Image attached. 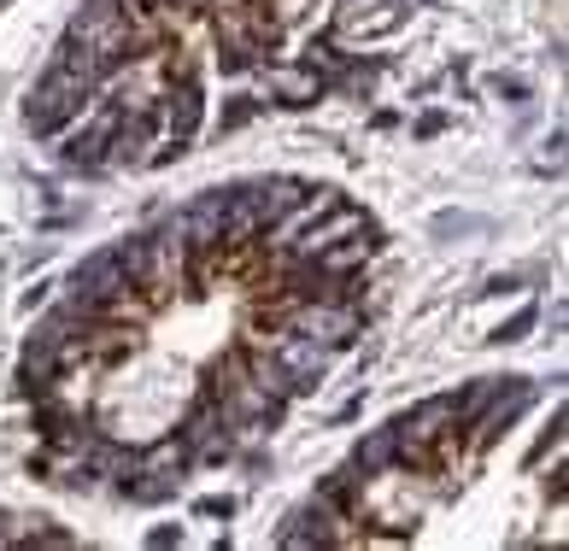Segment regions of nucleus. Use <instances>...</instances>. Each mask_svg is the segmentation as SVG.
I'll use <instances>...</instances> for the list:
<instances>
[{
  "instance_id": "nucleus-1",
  "label": "nucleus",
  "mask_w": 569,
  "mask_h": 551,
  "mask_svg": "<svg viewBox=\"0 0 569 551\" xmlns=\"http://www.w3.org/2000/svg\"><path fill=\"white\" fill-rule=\"evenodd\" d=\"M188 264H194V252L177 236H164V229L136 241V288L153 300V311H164L177 293H188Z\"/></svg>"
},
{
  "instance_id": "nucleus-2",
  "label": "nucleus",
  "mask_w": 569,
  "mask_h": 551,
  "mask_svg": "<svg viewBox=\"0 0 569 551\" xmlns=\"http://www.w3.org/2000/svg\"><path fill=\"white\" fill-rule=\"evenodd\" d=\"M71 41L89 48L107 71H118L123 59H136V30H130V18L118 12V0H89V7L71 18Z\"/></svg>"
},
{
  "instance_id": "nucleus-3",
  "label": "nucleus",
  "mask_w": 569,
  "mask_h": 551,
  "mask_svg": "<svg viewBox=\"0 0 569 551\" xmlns=\"http://www.w3.org/2000/svg\"><path fill=\"white\" fill-rule=\"evenodd\" d=\"M89 100H94V89H89L77 71L48 66L41 89L30 94V130H36V136H66L71 123L82 118V106H89Z\"/></svg>"
},
{
  "instance_id": "nucleus-4",
  "label": "nucleus",
  "mask_w": 569,
  "mask_h": 551,
  "mask_svg": "<svg viewBox=\"0 0 569 551\" xmlns=\"http://www.w3.org/2000/svg\"><path fill=\"white\" fill-rule=\"evenodd\" d=\"M282 323L293 334H311V341L329 347V352H341V347H352L358 334H365V305L358 300H300Z\"/></svg>"
},
{
  "instance_id": "nucleus-5",
  "label": "nucleus",
  "mask_w": 569,
  "mask_h": 551,
  "mask_svg": "<svg viewBox=\"0 0 569 551\" xmlns=\"http://www.w3.org/2000/svg\"><path fill=\"white\" fill-rule=\"evenodd\" d=\"M123 288H136V241H118V247L94 252V259H82L71 270V300H82V305L112 300Z\"/></svg>"
},
{
  "instance_id": "nucleus-6",
  "label": "nucleus",
  "mask_w": 569,
  "mask_h": 551,
  "mask_svg": "<svg viewBox=\"0 0 569 551\" xmlns=\"http://www.w3.org/2000/svg\"><path fill=\"white\" fill-rule=\"evenodd\" d=\"M118 118H123V106H82V118H77V130L66 136V159L71 171H100V159H107V141H112V130H118Z\"/></svg>"
},
{
  "instance_id": "nucleus-7",
  "label": "nucleus",
  "mask_w": 569,
  "mask_h": 551,
  "mask_svg": "<svg viewBox=\"0 0 569 551\" xmlns=\"http://www.w3.org/2000/svg\"><path fill=\"white\" fill-rule=\"evenodd\" d=\"M241 194L252 200V211H259V223H264V236H270V229H277L288 211L306 200V182L300 177H264V182H247Z\"/></svg>"
},
{
  "instance_id": "nucleus-8",
  "label": "nucleus",
  "mask_w": 569,
  "mask_h": 551,
  "mask_svg": "<svg viewBox=\"0 0 569 551\" xmlns=\"http://www.w3.org/2000/svg\"><path fill=\"white\" fill-rule=\"evenodd\" d=\"M370 259H376V223H370V229H358V236H341L335 247H323L311 264H318L323 276H358Z\"/></svg>"
},
{
  "instance_id": "nucleus-9",
  "label": "nucleus",
  "mask_w": 569,
  "mask_h": 551,
  "mask_svg": "<svg viewBox=\"0 0 569 551\" xmlns=\"http://www.w3.org/2000/svg\"><path fill=\"white\" fill-rule=\"evenodd\" d=\"M300 66L311 71L329 89V82H347V71H352V53L341 48L335 36H306V48H300Z\"/></svg>"
},
{
  "instance_id": "nucleus-10",
  "label": "nucleus",
  "mask_w": 569,
  "mask_h": 551,
  "mask_svg": "<svg viewBox=\"0 0 569 551\" xmlns=\"http://www.w3.org/2000/svg\"><path fill=\"white\" fill-rule=\"evenodd\" d=\"M264 94L277 106H311L323 94V82L311 77L306 66H277V71H264Z\"/></svg>"
},
{
  "instance_id": "nucleus-11",
  "label": "nucleus",
  "mask_w": 569,
  "mask_h": 551,
  "mask_svg": "<svg viewBox=\"0 0 569 551\" xmlns=\"http://www.w3.org/2000/svg\"><path fill=\"white\" fill-rule=\"evenodd\" d=\"M393 463H399V429H393V422H388V429H376V434H365V440H358V452H352V470L365 481L393 470Z\"/></svg>"
},
{
  "instance_id": "nucleus-12",
  "label": "nucleus",
  "mask_w": 569,
  "mask_h": 551,
  "mask_svg": "<svg viewBox=\"0 0 569 551\" xmlns=\"http://www.w3.org/2000/svg\"><path fill=\"white\" fill-rule=\"evenodd\" d=\"M493 393H499V381H493V375H488V381H476L470 393H458V399H452V411H458V422H470V417H481V411L493 405Z\"/></svg>"
},
{
  "instance_id": "nucleus-13",
  "label": "nucleus",
  "mask_w": 569,
  "mask_h": 551,
  "mask_svg": "<svg viewBox=\"0 0 569 551\" xmlns=\"http://www.w3.org/2000/svg\"><path fill=\"white\" fill-rule=\"evenodd\" d=\"M252 112H259V100H241V106H229V112H223V130H241V123H247Z\"/></svg>"
},
{
  "instance_id": "nucleus-14",
  "label": "nucleus",
  "mask_w": 569,
  "mask_h": 551,
  "mask_svg": "<svg viewBox=\"0 0 569 551\" xmlns=\"http://www.w3.org/2000/svg\"><path fill=\"white\" fill-rule=\"evenodd\" d=\"M229 511H236L229 499H206V504H200V517H229Z\"/></svg>"
},
{
  "instance_id": "nucleus-15",
  "label": "nucleus",
  "mask_w": 569,
  "mask_h": 551,
  "mask_svg": "<svg viewBox=\"0 0 569 551\" xmlns=\"http://www.w3.org/2000/svg\"><path fill=\"white\" fill-rule=\"evenodd\" d=\"M358 7H365V0H341V24H347V18H358Z\"/></svg>"
}]
</instances>
